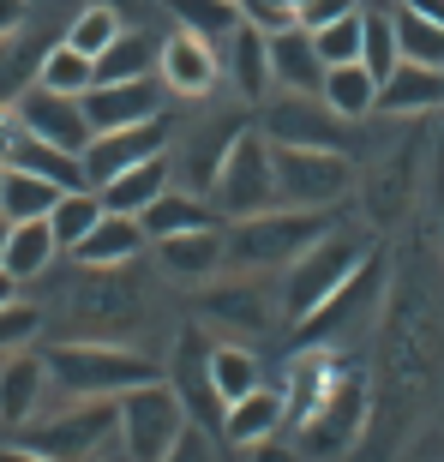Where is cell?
<instances>
[{
	"label": "cell",
	"instance_id": "6da1fadb",
	"mask_svg": "<svg viewBox=\"0 0 444 462\" xmlns=\"http://www.w3.org/2000/svg\"><path fill=\"white\" fill-rule=\"evenodd\" d=\"M49 378L67 402H120L126 391L156 384L162 373L151 366V355L120 343H60L49 348Z\"/></svg>",
	"mask_w": 444,
	"mask_h": 462
},
{
	"label": "cell",
	"instance_id": "7a4b0ae2",
	"mask_svg": "<svg viewBox=\"0 0 444 462\" xmlns=\"http://www.w3.org/2000/svg\"><path fill=\"white\" fill-rule=\"evenodd\" d=\"M337 228V210H294V205H276V210H258V217H240L228 223V264L235 271H289L294 258L307 253L312 240H325Z\"/></svg>",
	"mask_w": 444,
	"mask_h": 462
},
{
	"label": "cell",
	"instance_id": "3957f363",
	"mask_svg": "<svg viewBox=\"0 0 444 462\" xmlns=\"http://www.w3.org/2000/svg\"><path fill=\"white\" fill-rule=\"evenodd\" d=\"M366 258H373V240L360 235V228H342V223H337L325 240H312L307 253H301L289 271H282V319L301 330L312 312L325 307L330 294H337L342 282H348V276L366 264Z\"/></svg>",
	"mask_w": 444,
	"mask_h": 462
},
{
	"label": "cell",
	"instance_id": "277c9868",
	"mask_svg": "<svg viewBox=\"0 0 444 462\" xmlns=\"http://www.w3.org/2000/svg\"><path fill=\"white\" fill-rule=\"evenodd\" d=\"M366 414H373L366 378H360L355 366H337V378L319 391V402L294 420V445H301V457H307V462H337L342 450L360 445Z\"/></svg>",
	"mask_w": 444,
	"mask_h": 462
},
{
	"label": "cell",
	"instance_id": "5b68a950",
	"mask_svg": "<svg viewBox=\"0 0 444 462\" xmlns=\"http://www.w3.org/2000/svg\"><path fill=\"white\" fill-rule=\"evenodd\" d=\"M210 205H217L228 223L282 205V187H276V144L264 138V126H258V120H246V126H240V138L228 144L217 180H210Z\"/></svg>",
	"mask_w": 444,
	"mask_h": 462
},
{
	"label": "cell",
	"instance_id": "8992f818",
	"mask_svg": "<svg viewBox=\"0 0 444 462\" xmlns=\"http://www.w3.org/2000/svg\"><path fill=\"white\" fill-rule=\"evenodd\" d=\"M115 409H120V427H115V432H120V445L133 450V462H162L174 445H180V439H187V427H192L187 402L174 396L169 378L126 391Z\"/></svg>",
	"mask_w": 444,
	"mask_h": 462
},
{
	"label": "cell",
	"instance_id": "52a82bcc",
	"mask_svg": "<svg viewBox=\"0 0 444 462\" xmlns=\"http://www.w3.org/2000/svg\"><path fill=\"white\" fill-rule=\"evenodd\" d=\"M276 187H282V205L294 210H337L355 192V162H348V151L276 144Z\"/></svg>",
	"mask_w": 444,
	"mask_h": 462
},
{
	"label": "cell",
	"instance_id": "ba28073f",
	"mask_svg": "<svg viewBox=\"0 0 444 462\" xmlns=\"http://www.w3.org/2000/svg\"><path fill=\"white\" fill-rule=\"evenodd\" d=\"M258 108H264L258 126H264L271 144H294V151H348V126H355V120H342L325 97L276 90V97H264Z\"/></svg>",
	"mask_w": 444,
	"mask_h": 462
},
{
	"label": "cell",
	"instance_id": "9c48e42d",
	"mask_svg": "<svg viewBox=\"0 0 444 462\" xmlns=\"http://www.w3.org/2000/svg\"><path fill=\"white\" fill-rule=\"evenodd\" d=\"M115 427H120L115 402H67V409L49 414V420H31V427H24V445L42 450L49 462H90L115 439Z\"/></svg>",
	"mask_w": 444,
	"mask_h": 462
},
{
	"label": "cell",
	"instance_id": "30bf717a",
	"mask_svg": "<svg viewBox=\"0 0 444 462\" xmlns=\"http://www.w3.org/2000/svg\"><path fill=\"white\" fill-rule=\"evenodd\" d=\"M210 348H217V337H210L205 325H187L180 337H174V360H169V384L174 396L187 402L192 427H205L222 439V420H228V402L217 396V378H210Z\"/></svg>",
	"mask_w": 444,
	"mask_h": 462
},
{
	"label": "cell",
	"instance_id": "8fae6325",
	"mask_svg": "<svg viewBox=\"0 0 444 462\" xmlns=\"http://www.w3.org/2000/svg\"><path fill=\"white\" fill-rule=\"evenodd\" d=\"M156 79H162V90H169L174 103H205L210 90L222 85V49L210 36L174 24L162 36V54H156Z\"/></svg>",
	"mask_w": 444,
	"mask_h": 462
},
{
	"label": "cell",
	"instance_id": "7c38bea8",
	"mask_svg": "<svg viewBox=\"0 0 444 462\" xmlns=\"http://www.w3.org/2000/svg\"><path fill=\"white\" fill-rule=\"evenodd\" d=\"M174 144V115H156V120H138V126H115V133H97L85 144V180L90 187H108L115 174L151 162Z\"/></svg>",
	"mask_w": 444,
	"mask_h": 462
},
{
	"label": "cell",
	"instance_id": "4fadbf2b",
	"mask_svg": "<svg viewBox=\"0 0 444 462\" xmlns=\"http://www.w3.org/2000/svg\"><path fill=\"white\" fill-rule=\"evenodd\" d=\"M13 115L24 120L36 138H49V144H60V151H72V156H85V144L97 138V126H90V115H85V97H60V90H49V85H31L13 103Z\"/></svg>",
	"mask_w": 444,
	"mask_h": 462
},
{
	"label": "cell",
	"instance_id": "5bb4252c",
	"mask_svg": "<svg viewBox=\"0 0 444 462\" xmlns=\"http://www.w3.org/2000/svg\"><path fill=\"white\" fill-rule=\"evenodd\" d=\"M169 90H162V79H120V85H90L85 90V115L97 133H115V126H138V120H156L169 115Z\"/></svg>",
	"mask_w": 444,
	"mask_h": 462
},
{
	"label": "cell",
	"instance_id": "9a60e30c",
	"mask_svg": "<svg viewBox=\"0 0 444 462\" xmlns=\"http://www.w3.org/2000/svg\"><path fill=\"white\" fill-rule=\"evenodd\" d=\"M49 355H0V427H31L36 414H42V396H49Z\"/></svg>",
	"mask_w": 444,
	"mask_h": 462
},
{
	"label": "cell",
	"instance_id": "2e32d148",
	"mask_svg": "<svg viewBox=\"0 0 444 462\" xmlns=\"http://www.w3.org/2000/svg\"><path fill=\"white\" fill-rule=\"evenodd\" d=\"M444 108V67H421V60H396L378 85V115L384 120H421Z\"/></svg>",
	"mask_w": 444,
	"mask_h": 462
},
{
	"label": "cell",
	"instance_id": "e0dca14e",
	"mask_svg": "<svg viewBox=\"0 0 444 462\" xmlns=\"http://www.w3.org/2000/svg\"><path fill=\"white\" fill-rule=\"evenodd\" d=\"M222 79L235 85V97L240 103H264L271 97V31H258V24H246L240 18V31L222 42Z\"/></svg>",
	"mask_w": 444,
	"mask_h": 462
},
{
	"label": "cell",
	"instance_id": "ac0fdd59",
	"mask_svg": "<svg viewBox=\"0 0 444 462\" xmlns=\"http://www.w3.org/2000/svg\"><path fill=\"white\" fill-rule=\"evenodd\" d=\"M325 54L312 42L307 24H289V31H271V85L294 90V97H319L325 90Z\"/></svg>",
	"mask_w": 444,
	"mask_h": 462
},
{
	"label": "cell",
	"instance_id": "d6986e66",
	"mask_svg": "<svg viewBox=\"0 0 444 462\" xmlns=\"http://www.w3.org/2000/svg\"><path fill=\"white\" fill-rule=\"evenodd\" d=\"M282 427H289V391H276V384H258L253 396L228 402L222 445H228V450H253V445H271Z\"/></svg>",
	"mask_w": 444,
	"mask_h": 462
},
{
	"label": "cell",
	"instance_id": "ffe728a7",
	"mask_svg": "<svg viewBox=\"0 0 444 462\" xmlns=\"http://www.w3.org/2000/svg\"><path fill=\"white\" fill-rule=\"evenodd\" d=\"M156 264L174 282H210L228 264V235L222 228H192V235H169L156 240Z\"/></svg>",
	"mask_w": 444,
	"mask_h": 462
},
{
	"label": "cell",
	"instance_id": "44dd1931",
	"mask_svg": "<svg viewBox=\"0 0 444 462\" xmlns=\"http://www.w3.org/2000/svg\"><path fill=\"white\" fill-rule=\"evenodd\" d=\"M144 246H151L144 223H138V217H120V210H108L103 223L90 228V235L79 240V246H72L67 258H79L85 271H126V264H133V258L144 253Z\"/></svg>",
	"mask_w": 444,
	"mask_h": 462
},
{
	"label": "cell",
	"instance_id": "7402d4cb",
	"mask_svg": "<svg viewBox=\"0 0 444 462\" xmlns=\"http://www.w3.org/2000/svg\"><path fill=\"white\" fill-rule=\"evenodd\" d=\"M144 235H151V246L156 240H169V235H192V228H228V217H222L217 205H210L205 192H192V187H169L162 199H156L144 217Z\"/></svg>",
	"mask_w": 444,
	"mask_h": 462
},
{
	"label": "cell",
	"instance_id": "603a6c76",
	"mask_svg": "<svg viewBox=\"0 0 444 462\" xmlns=\"http://www.w3.org/2000/svg\"><path fill=\"white\" fill-rule=\"evenodd\" d=\"M169 187H174V156L162 151V156H151V162H138V169L115 174V180L97 187V192H103V205L120 210V217H144V210H151Z\"/></svg>",
	"mask_w": 444,
	"mask_h": 462
},
{
	"label": "cell",
	"instance_id": "cb8c5ba5",
	"mask_svg": "<svg viewBox=\"0 0 444 462\" xmlns=\"http://www.w3.org/2000/svg\"><path fill=\"white\" fill-rule=\"evenodd\" d=\"M378 85H384V79H378L366 60H342V67L325 72V90H319V97H325L342 120H366V115H378Z\"/></svg>",
	"mask_w": 444,
	"mask_h": 462
},
{
	"label": "cell",
	"instance_id": "d4e9b609",
	"mask_svg": "<svg viewBox=\"0 0 444 462\" xmlns=\"http://www.w3.org/2000/svg\"><path fill=\"white\" fill-rule=\"evenodd\" d=\"M156 54H162V42H156L151 31H126L108 42L103 54H97V85H120V79H151L156 72Z\"/></svg>",
	"mask_w": 444,
	"mask_h": 462
},
{
	"label": "cell",
	"instance_id": "484cf974",
	"mask_svg": "<svg viewBox=\"0 0 444 462\" xmlns=\"http://www.w3.org/2000/svg\"><path fill=\"white\" fill-rule=\"evenodd\" d=\"M60 192L67 187H54V180H42V174H24V169L0 174V210H6L13 223H42V217H54Z\"/></svg>",
	"mask_w": 444,
	"mask_h": 462
},
{
	"label": "cell",
	"instance_id": "4316f807",
	"mask_svg": "<svg viewBox=\"0 0 444 462\" xmlns=\"http://www.w3.org/2000/svg\"><path fill=\"white\" fill-rule=\"evenodd\" d=\"M54 258H60V240H54V223L42 217V223H13V240H6V258H0V264H6L18 282H36Z\"/></svg>",
	"mask_w": 444,
	"mask_h": 462
},
{
	"label": "cell",
	"instance_id": "83f0119b",
	"mask_svg": "<svg viewBox=\"0 0 444 462\" xmlns=\"http://www.w3.org/2000/svg\"><path fill=\"white\" fill-rule=\"evenodd\" d=\"M276 312L264 307L258 282H235V289H210L205 294V325H235V330H264Z\"/></svg>",
	"mask_w": 444,
	"mask_h": 462
},
{
	"label": "cell",
	"instance_id": "f1b7e54d",
	"mask_svg": "<svg viewBox=\"0 0 444 462\" xmlns=\"http://www.w3.org/2000/svg\"><path fill=\"white\" fill-rule=\"evenodd\" d=\"M210 378H217L222 402H240V396H253L258 384H264V366H258V355L240 343V337H228V343L210 348Z\"/></svg>",
	"mask_w": 444,
	"mask_h": 462
},
{
	"label": "cell",
	"instance_id": "f546056e",
	"mask_svg": "<svg viewBox=\"0 0 444 462\" xmlns=\"http://www.w3.org/2000/svg\"><path fill=\"white\" fill-rule=\"evenodd\" d=\"M36 85L60 90V97H85L90 85H97V60L90 54H79L60 36V42H49V54H42V67H36Z\"/></svg>",
	"mask_w": 444,
	"mask_h": 462
},
{
	"label": "cell",
	"instance_id": "4dcf8cb0",
	"mask_svg": "<svg viewBox=\"0 0 444 462\" xmlns=\"http://www.w3.org/2000/svg\"><path fill=\"white\" fill-rule=\"evenodd\" d=\"M162 6L174 13V24H180V31L210 36L217 49L240 31V0H162Z\"/></svg>",
	"mask_w": 444,
	"mask_h": 462
},
{
	"label": "cell",
	"instance_id": "1f68e13d",
	"mask_svg": "<svg viewBox=\"0 0 444 462\" xmlns=\"http://www.w3.org/2000/svg\"><path fill=\"white\" fill-rule=\"evenodd\" d=\"M108 217V205H103V192L97 187H79V192H60V205H54V240H60V253H72L79 240L90 235V228Z\"/></svg>",
	"mask_w": 444,
	"mask_h": 462
},
{
	"label": "cell",
	"instance_id": "d6a6232c",
	"mask_svg": "<svg viewBox=\"0 0 444 462\" xmlns=\"http://www.w3.org/2000/svg\"><path fill=\"white\" fill-rule=\"evenodd\" d=\"M396 42H402V60L444 67V24H432L427 13H414V6H396Z\"/></svg>",
	"mask_w": 444,
	"mask_h": 462
},
{
	"label": "cell",
	"instance_id": "836d02e7",
	"mask_svg": "<svg viewBox=\"0 0 444 462\" xmlns=\"http://www.w3.org/2000/svg\"><path fill=\"white\" fill-rule=\"evenodd\" d=\"M312 42H319V54H325V67L360 60V49H366V6L330 18V24H319V31H312Z\"/></svg>",
	"mask_w": 444,
	"mask_h": 462
},
{
	"label": "cell",
	"instance_id": "e575fe53",
	"mask_svg": "<svg viewBox=\"0 0 444 462\" xmlns=\"http://www.w3.org/2000/svg\"><path fill=\"white\" fill-rule=\"evenodd\" d=\"M126 31V18L120 13H108V6H97V0H90L85 13H72V24H67V42L79 54H90V60H97V54L108 49V42H115V36Z\"/></svg>",
	"mask_w": 444,
	"mask_h": 462
},
{
	"label": "cell",
	"instance_id": "d590c367",
	"mask_svg": "<svg viewBox=\"0 0 444 462\" xmlns=\"http://www.w3.org/2000/svg\"><path fill=\"white\" fill-rule=\"evenodd\" d=\"M360 60H366L378 79L402 60V42H396V13H373V6H366V49H360Z\"/></svg>",
	"mask_w": 444,
	"mask_h": 462
},
{
	"label": "cell",
	"instance_id": "8d00e7d4",
	"mask_svg": "<svg viewBox=\"0 0 444 462\" xmlns=\"http://www.w3.org/2000/svg\"><path fill=\"white\" fill-rule=\"evenodd\" d=\"M36 330H42V312H36L31 300H13V307H0V355L24 348Z\"/></svg>",
	"mask_w": 444,
	"mask_h": 462
},
{
	"label": "cell",
	"instance_id": "74e56055",
	"mask_svg": "<svg viewBox=\"0 0 444 462\" xmlns=\"http://www.w3.org/2000/svg\"><path fill=\"white\" fill-rule=\"evenodd\" d=\"M240 18L258 31H289L301 24V0H240Z\"/></svg>",
	"mask_w": 444,
	"mask_h": 462
},
{
	"label": "cell",
	"instance_id": "f35d334b",
	"mask_svg": "<svg viewBox=\"0 0 444 462\" xmlns=\"http://www.w3.org/2000/svg\"><path fill=\"white\" fill-rule=\"evenodd\" d=\"M217 432H205V427H187V439H180V445L169 450V457L162 462H217Z\"/></svg>",
	"mask_w": 444,
	"mask_h": 462
},
{
	"label": "cell",
	"instance_id": "ab89813d",
	"mask_svg": "<svg viewBox=\"0 0 444 462\" xmlns=\"http://www.w3.org/2000/svg\"><path fill=\"white\" fill-rule=\"evenodd\" d=\"M246 462H307V457H301V445H276V439H271V445L246 450Z\"/></svg>",
	"mask_w": 444,
	"mask_h": 462
},
{
	"label": "cell",
	"instance_id": "60d3db41",
	"mask_svg": "<svg viewBox=\"0 0 444 462\" xmlns=\"http://www.w3.org/2000/svg\"><path fill=\"white\" fill-rule=\"evenodd\" d=\"M24 18H31V6H24V0H0V42L24 31Z\"/></svg>",
	"mask_w": 444,
	"mask_h": 462
},
{
	"label": "cell",
	"instance_id": "b9f144b4",
	"mask_svg": "<svg viewBox=\"0 0 444 462\" xmlns=\"http://www.w3.org/2000/svg\"><path fill=\"white\" fill-rule=\"evenodd\" d=\"M90 462H133V450L120 445V432H115V439H108V445L97 450V457H90Z\"/></svg>",
	"mask_w": 444,
	"mask_h": 462
},
{
	"label": "cell",
	"instance_id": "7bdbcfd3",
	"mask_svg": "<svg viewBox=\"0 0 444 462\" xmlns=\"http://www.w3.org/2000/svg\"><path fill=\"white\" fill-rule=\"evenodd\" d=\"M0 462H49V457L31 450V445H13V450H0Z\"/></svg>",
	"mask_w": 444,
	"mask_h": 462
},
{
	"label": "cell",
	"instance_id": "ee69618b",
	"mask_svg": "<svg viewBox=\"0 0 444 462\" xmlns=\"http://www.w3.org/2000/svg\"><path fill=\"white\" fill-rule=\"evenodd\" d=\"M13 300H18V276L0 264V307H13Z\"/></svg>",
	"mask_w": 444,
	"mask_h": 462
},
{
	"label": "cell",
	"instance_id": "f6af8a7d",
	"mask_svg": "<svg viewBox=\"0 0 444 462\" xmlns=\"http://www.w3.org/2000/svg\"><path fill=\"white\" fill-rule=\"evenodd\" d=\"M97 6H108V13H120V18H133V13H144V0H97Z\"/></svg>",
	"mask_w": 444,
	"mask_h": 462
},
{
	"label": "cell",
	"instance_id": "bcb514c9",
	"mask_svg": "<svg viewBox=\"0 0 444 462\" xmlns=\"http://www.w3.org/2000/svg\"><path fill=\"white\" fill-rule=\"evenodd\" d=\"M6 240H13V217L0 210V258H6Z\"/></svg>",
	"mask_w": 444,
	"mask_h": 462
},
{
	"label": "cell",
	"instance_id": "7dc6e473",
	"mask_svg": "<svg viewBox=\"0 0 444 462\" xmlns=\"http://www.w3.org/2000/svg\"><path fill=\"white\" fill-rule=\"evenodd\" d=\"M0 174H6V169H0Z\"/></svg>",
	"mask_w": 444,
	"mask_h": 462
},
{
	"label": "cell",
	"instance_id": "c3c4849f",
	"mask_svg": "<svg viewBox=\"0 0 444 462\" xmlns=\"http://www.w3.org/2000/svg\"><path fill=\"white\" fill-rule=\"evenodd\" d=\"M439 115H444V108H439Z\"/></svg>",
	"mask_w": 444,
	"mask_h": 462
}]
</instances>
